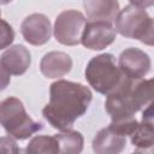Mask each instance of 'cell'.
Instances as JSON below:
<instances>
[{
	"label": "cell",
	"instance_id": "6da1fadb",
	"mask_svg": "<svg viewBox=\"0 0 154 154\" xmlns=\"http://www.w3.org/2000/svg\"><path fill=\"white\" fill-rule=\"evenodd\" d=\"M93 94L82 83L58 79L51 84L49 102L43 107V118L60 131L69 130L89 108Z\"/></svg>",
	"mask_w": 154,
	"mask_h": 154
},
{
	"label": "cell",
	"instance_id": "7a4b0ae2",
	"mask_svg": "<svg viewBox=\"0 0 154 154\" xmlns=\"http://www.w3.org/2000/svg\"><path fill=\"white\" fill-rule=\"evenodd\" d=\"M89 85L102 95H109L119 89L126 77L116 64V58L111 53H103L91 58L84 71Z\"/></svg>",
	"mask_w": 154,
	"mask_h": 154
},
{
	"label": "cell",
	"instance_id": "3957f363",
	"mask_svg": "<svg viewBox=\"0 0 154 154\" xmlns=\"http://www.w3.org/2000/svg\"><path fill=\"white\" fill-rule=\"evenodd\" d=\"M0 125L16 140H26L43 128L29 117L23 102L14 96L0 102Z\"/></svg>",
	"mask_w": 154,
	"mask_h": 154
},
{
	"label": "cell",
	"instance_id": "277c9868",
	"mask_svg": "<svg viewBox=\"0 0 154 154\" xmlns=\"http://www.w3.org/2000/svg\"><path fill=\"white\" fill-rule=\"evenodd\" d=\"M113 22L116 32L126 38L138 40L144 45L153 46V18L144 8L128 5L118 12Z\"/></svg>",
	"mask_w": 154,
	"mask_h": 154
},
{
	"label": "cell",
	"instance_id": "5b68a950",
	"mask_svg": "<svg viewBox=\"0 0 154 154\" xmlns=\"http://www.w3.org/2000/svg\"><path fill=\"white\" fill-rule=\"evenodd\" d=\"M84 14L77 10H65L60 12L54 23L53 34L55 40L64 46H77L85 26Z\"/></svg>",
	"mask_w": 154,
	"mask_h": 154
},
{
	"label": "cell",
	"instance_id": "8992f818",
	"mask_svg": "<svg viewBox=\"0 0 154 154\" xmlns=\"http://www.w3.org/2000/svg\"><path fill=\"white\" fill-rule=\"evenodd\" d=\"M117 32L108 22L100 20H90L85 23L81 43L91 51H101L109 45H112L116 40Z\"/></svg>",
	"mask_w": 154,
	"mask_h": 154
},
{
	"label": "cell",
	"instance_id": "52a82bcc",
	"mask_svg": "<svg viewBox=\"0 0 154 154\" xmlns=\"http://www.w3.org/2000/svg\"><path fill=\"white\" fill-rule=\"evenodd\" d=\"M150 66L149 55L135 47L124 49L118 58L119 70L131 79H142L150 71Z\"/></svg>",
	"mask_w": 154,
	"mask_h": 154
},
{
	"label": "cell",
	"instance_id": "ba28073f",
	"mask_svg": "<svg viewBox=\"0 0 154 154\" xmlns=\"http://www.w3.org/2000/svg\"><path fill=\"white\" fill-rule=\"evenodd\" d=\"M20 32L29 45L42 46L51 40L52 25L47 16L42 13H32L22 22Z\"/></svg>",
	"mask_w": 154,
	"mask_h": 154
},
{
	"label": "cell",
	"instance_id": "9c48e42d",
	"mask_svg": "<svg viewBox=\"0 0 154 154\" xmlns=\"http://www.w3.org/2000/svg\"><path fill=\"white\" fill-rule=\"evenodd\" d=\"M0 61L10 75L20 76L24 75L29 69L31 55L28 48H25L23 45H13L1 54Z\"/></svg>",
	"mask_w": 154,
	"mask_h": 154
},
{
	"label": "cell",
	"instance_id": "30bf717a",
	"mask_svg": "<svg viewBox=\"0 0 154 154\" xmlns=\"http://www.w3.org/2000/svg\"><path fill=\"white\" fill-rule=\"evenodd\" d=\"M72 69V59L69 54L59 51L48 52L40 63V71L47 78H61Z\"/></svg>",
	"mask_w": 154,
	"mask_h": 154
},
{
	"label": "cell",
	"instance_id": "8fae6325",
	"mask_svg": "<svg viewBox=\"0 0 154 154\" xmlns=\"http://www.w3.org/2000/svg\"><path fill=\"white\" fill-rule=\"evenodd\" d=\"M135 152L152 150L154 144V129H153V107L152 102L146 106L143 111L142 122L138 123L137 129L130 136Z\"/></svg>",
	"mask_w": 154,
	"mask_h": 154
},
{
	"label": "cell",
	"instance_id": "7c38bea8",
	"mask_svg": "<svg viewBox=\"0 0 154 154\" xmlns=\"http://www.w3.org/2000/svg\"><path fill=\"white\" fill-rule=\"evenodd\" d=\"M87 18L112 23L120 11L118 0H83Z\"/></svg>",
	"mask_w": 154,
	"mask_h": 154
},
{
	"label": "cell",
	"instance_id": "4fadbf2b",
	"mask_svg": "<svg viewBox=\"0 0 154 154\" xmlns=\"http://www.w3.org/2000/svg\"><path fill=\"white\" fill-rule=\"evenodd\" d=\"M91 146L96 154H117L125 148L126 137L116 134L107 126L97 131Z\"/></svg>",
	"mask_w": 154,
	"mask_h": 154
},
{
	"label": "cell",
	"instance_id": "5bb4252c",
	"mask_svg": "<svg viewBox=\"0 0 154 154\" xmlns=\"http://www.w3.org/2000/svg\"><path fill=\"white\" fill-rule=\"evenodd\" d=\"M59 144V153L65 154H78L83 149L84 138L79 131L75 130H63L61 132L54 135Z\"/></svg>",
	"mask_w": 154,
	"mask_h": 154
},
{
	"label": "cell",
	"instance_id": "9a60e30c",
	"mask_svg": "<svg viewBox=\"0 0 154 154\" xmlns=\"http://www.w3.org/2000/svg\"><path fill=\"white\" fill-rule=\"evenodd\" d=\"M26 153H35V154H57L59 153V144L54 136H35L32 137L25 149Z\"/></svg>",
	"mask_w": 154,
	"mask_h": 154
},
{
	"label": "cell",
	"instance_id": "2e32d148",
	"mask_svg": "<svg viewBox=\"0 0 154 154\" xmlns=\"http://www.w3.org/2000/svg\"><path fill=\"white\" fill-rule=\"evenodd\" d=\"M138 122L134 116L130 117H123V118H117V119H111V124L108 128L114 131L118 135L122 136H131L134 131L137 129Z\"/></svg>",
	"mask_w": 154,
	"mask_h": 154
},
{
	"label": "cell",
	"instance_id": "e0dca14e",
	"mask_svg": "<svg viewBox=\"0 0 154 154\" xmlns=\"http://www.w3.org/2000/svg\"><path fill=\"white\" fill-rule=\"evenodd\" d=\"M14 40L13 28L0 17V51L8 48Z\"/></svg>",
	"mask_w": 154,
	"mask_h": 154
},
{
	"label": "cell",
	"instance_id": "ac0fdd59",
	"mask_svg": "<svg viewBox=\"0 0 154 154\" xmlns=\"http://www.w3.org/2000/svg\"><path fill=\"white\" fill-rule=\"evenodd\" d=\"M20 149L17 146L16 138L12 136L0 137V153H19Z\"/></svg>",
	"mask_w": 154,
	"mask_h": 154
},
{
	"label": "cell",
	"instance_id": "d6986e66",
	"mask_svg": "<svg viewBox=\"0 0 154 154\" xmlns=\"http://www.w3.org/2000/svg\"><path fill=\"white\" fill-rule=\"evenodd\" d=\"M10 82H11V75L2 66V64L0 61V91L6 89L8 87V84H10Z\"/></svg>",
	"mask_w": 154,
	"mask_h": 154
},
{
	"label": "cell",
	"instance_id": "ffe728a7",
	"mask_svg": "<svg viewBox=\"0 0 154 154\" xmlns=\"http://www.w3.org/2000/svg\"><path fill=\"white\" fill-rule=\"evenodd\" d=\"M130 5L140 7V8H148L150 6H153L154 0H129Z\"/></svg>",
	"mask_w": 154,
	"mask_h": 154
},
{
	"label": "cell",
	"instance_id": "44dd1931",
	"mask_svg": "<svg viewBox=\"0 0 154 154\" xmlns=\"http://www.w3.org/2000/svg\"><path fill=\"white\" fill-rule=\"evenodd\" d=\"M12 0H0V5H7V4H10Z\"/></svg>",
	"mask_w": 154,
	"mask_h": 154
},
{
	"label": "cell",
	"instance_id": "7402d4cb",
	"mask_svg": "<svg viewBox=\"0 0 154 154\" xmlns=\"http://www.w3.org/2000/svg\"><path fill=\"white\" fill-rule=\"evenodd\" d=\"M0 17H1V11H0Z\"/></svg>",
	"mask_w": 154,
	"mask_h": 154
}]
</instances>
